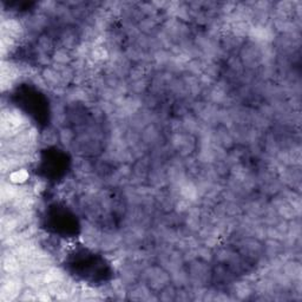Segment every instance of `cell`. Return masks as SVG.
<instances>
[{"mask_svg":"<svg viewBox=\"0 0 302 302\" xmlns=\"http://www.w3.org/2000/svg\"><path fill=\"white\" fill-rule=\"evenodd\" d=\"M24 288H25V283L22 275L4 273L2 279V288H0V301L10 302L18 300Z\"/></svg>","mask_w":302,"mask_h":302,"instance_id":"3","label":"cell"},{"mask_svg":"<svg viewBox=\"0 0 302 302\" xmlns=\"http://www.w3.org/2000/svg\"><path fill=\"white\" fill-rule=\"evenodd\" d=\"M176 293H177V287L175 284L170 282L168 286H165L163 289L159 291V300L163 301H170V300H176Z\"/></svg>","mask_w":302,"mask_h":302,"instance_id":"13","label":"cell"},{"mask_svg":"<svg viewBox=\"0 0 302 302\" xmlns=\"http://www.w3.org/2000/svg\"><path fill=\"white\" fill-rule=\"evenodd\" d=\"M155 293L150 288L147 286V283H135L131 289L129 290V298L130 300L136 301H150V300H158V296H155Z\"/></svg>","mask_w":302,"mask_h":302,"instance_id":"5","label":"cell"},{"mask_svg":"<svg viewBox=\"0 0 302 302\" xmlns=\"http://www.w3.org/2000/svg\"><path fill=\"white\" fill-rule=\"evenodd\" d=\"M29 172H27L26 169L24 168H19L12 171L11 173H9V180L10 182L15 183V185H23L25 180L29 178Z\"/></svg>","mask_w":302,"mask_h":302,"instance_id":"12","label":"cell"},{"mask_svg":"<svg viewBox=\"0 0 302 302\" xmlns=\"http://www.w3.org/2000/svg\"><path fill=\"white\" fill-rule=\"evenodd\" d=\"M281 272L286 275L288 279L291 281H297L301 279V265L300 262L295 261L293 259L287 260L283 262L282 267H281Z\"/></svg>","mask_w":302,"mask_h":302,"instance_id":"7","label":"cell"},{"mask_svg":"<svg viewBox=\"0 0 302 302\" xmlns=\"http://www.w3.org/2000/svg\"><path fill=\"white\" fill-rule=\"evenodd\" d=\"M38 52L43 54H48L53 48V40L50 36H40L38 39V45H37Z\"/></svg>","mask_w":302,"mask_h":302,"instance_id":"11","label":"cell"},{"mask_svg":"<svg viewBox=\"0 0 302 302\" xmlns=\"http://www.w3.org/2000/svg\"><path fill=\"white\" fill-rule=\"evenodd\" d=\"M27 128V118L16 109H3L2 111V137L3 140H10L20 131Z\"/></svg>","mask_w":302,"mask_h":302,"instance_id":"1","label":"cell"},{"mask_svg":"<svg viewBox=\"0 0 302 302\" xmlns=\"http://www.w3.org/2000/svg\"><path fill=\"white\" fill-rule=\"evenodd\" d=\"M76 141V134L70 128H62L59 130V142L65 147H72Z\"/></svg>","mask_w":302,"mask_h":302,"instance_id":"10","label":"cell"},{"mask_svg":"<svg viewBox=\"0 0 302 302\" xmlns=\"http://www.w3.org/2000/svg\"><path fill=\"white\" fill-rule=\"evenodd\" d=\"M231 294L237 300H246L254 294V284L248 280L235 281L231 284Z\"/></svg>","mask_w":302,"mask_h":302,"instance_id":"6","label":"cell"},{"mask_svg":"<svg viewBox=\"0 0 302 302\" xmlns=\"http://www.w3.org/2000/svg\"><path fill=\"white\" fill-rule=\"evenodd\" d=\"M54 64H61V65H70L72 62L75 61L74 54L72 51L68 50L65 47H59L54 51L53 57H52Z\"/></svg>","mask_w":302,"mask_h":302,"instance_id":"8","label":"cell"},{"mask_svg":"<svg viewBox=\"0 0 302 302\" xmlns=\"http://www.w3.org/2000/svg\"><path fill=\"white\" fill-rule=\"evenodd\" d=\"M102 234L103 231H100L99 228L96 227L93 222H86L84 228H83V238H84L86 247L99 249Z\"/></svg>","mask_w":302,"mask_h":302,"instance_id":"4","label":"cell"},{"mask_svg":"<svg viewBox=\"0 0 302 302\" xmlns=\"http://www.w3.org/2000/svg\"><path fill=\"white\" fill-rule=\"evenodd\" d=\"M39 141L45 145H54L59 142V133H57V130H54L53 128H48L40 135Z\"/></svg>","mask_w":302,"mask_h":302,"instance_id":"9","label":"cell"},{"mask_svg":"<svg viewBox=\"0 0 302 302\" xmlns=\"http://www.w3.org/2000/svg\"><path fill=\"white\" fill-rule=\"evenodd\" d=\"M19 301H37L38 296H37V290L32 289V288H24V290L22 291V294L19 295L18 297Z\"/></svg>","mask_w":302,"mask_h":302,"instance_id":"14","label":"cell"},{"mask_svg":"<svg viewBox=\"0 0 302 302\" xmlns=\"http://www.w3.org/2000/svg\"><path fill=\"white\" fill-rule=\"evenodd\" d=\"M142 276H143L144 283H147V286L150 288L155 294H158L163 288L168 286V284L171 282L169 272H166L162 266L147 267V268L142 270L141 277Z\"/></svg>","mask_w":302,"mask_h":302,"instance_id":"2","label":"cell"}]
</instances>
